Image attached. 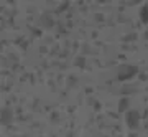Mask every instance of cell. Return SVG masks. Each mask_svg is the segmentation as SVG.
<instances>
[{
  "instance_id": "1",
  "label": "cell",
  "mask_w": 148,
  "mask_h": 137,
  "mask_svg": "<svg viewBox=\"0 0 148 137\" xmlns=\"http://www.w3.org/2000/svg\"><path fill=\"white\" fill-rule=\"evenodd\" d=\"M135 73H137V69L135 68H132V66H125V68H120V71H119V78L120 79H128V78H132Z\"/></svg>"
},
{
  "instance_id": "2",
  "label": "cell",
  "mask_w": 148,
  "mask_h": 137,
  "mask_svg": "<svg viewBox=\"0 0 148 137\" xmlns=\"http://www.w3.org/2000/svg\"><path fill=\"white\" fill-rule=\"evenodd\" d=\"M125 117H127V124L130 127H135L138 124V112L137 111H128Z\"/></svg>"
},
{
  "instance_id": "3",
  "label": "cell",
  "mask_w": 148,
  "mask_h": 137,
  "mask_svg": "<svg viewBox=\"0 0 148 137\" xmlns=\"http://www.w3.org/2000/svg\"><path fill=\"white\" fill-rule=\"evenodd\" d=\"M2 121H3V124H10V121H12L10 109H3V112H2Z\"/></svg>"
},
{
  "instance_id": "4",
  "label": "cell",
  "mask_w": 148,
  "mask_h": 137,
  "mask_svg": "<svg viewBox=\"0 0 148 137\" xmlns=\"http://www.w3.org/2000/svg\"><path fill=\"white\" fill-rule=\"evenodd\" d=\"M142 20L145 21V23L148 21V5H145L142 8Z\"/></svg>"
},
{
  "instance_id": "5",
  "label": "cell",
  "mask_w": 148,
  "mask_h": 137,
  "mask_svg": "<svg viewBox=\"0 0 148 137\" xmlns=\"http://www.w3.org/2000/svg\"><path fill=\"white\" fill-rule=\"evenodd\" d=\"M127 104H128V101H127V99L120 101V111H123V109H125V107H127Z\"/></svg>"
}]
</instances>
